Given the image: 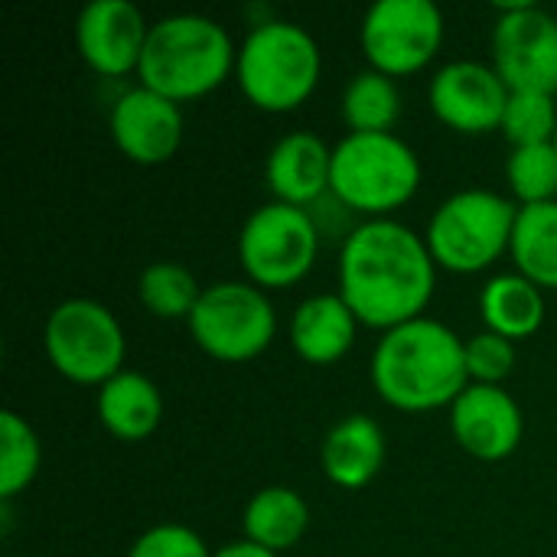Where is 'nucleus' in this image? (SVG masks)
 <instances>
[{
    "label": "nucleus",
    "mask_w": 557,
    "mask_h": 557,
    "mask_svg": "<svg viewBox=\"0 0 557 557\" xmlns=\"http://www.w3.org/2000/svg\"><path fill=\"white\" fill-rule=\"evenodd\" d=\"M339 297L372 330H395L424 317L437 264L424 235L398 219H366L349 228L339 248Z\"/></svg>",
    "instance_id": "1"
},
{
    "label": "nucleus",
    "mask_w": 557,
    "mask_h": 557,
    "mask_svg": "<svg viewBox=\"0 0 557 557\" xmlns=\"http://www.w3.org/2000/svg\"><path fill=\"white\" fill-rule=\"evenodd\" d=\"M372 388L379 398L408 414L450 408L470 385L463 336L431 317L408 320L375 343Z\"/></svg>",
    "instance_id": "2"
},
{
    "label": "nucleus",
    "mask_w": 557,
    "mask_h": 557,
    "mask_svg": "<svg viewBox=\"0 0 557 557\" xmlns=\"http://www.w3.org/2000/svg\"><path fill=\"white\" fill-rule=\"evenodd\" d=\"M235 62L238 49L219 20L202 13H170L150 23L137 78L144 88L186 104L225 85Z\"/></svg>",
    "instance_id": "3"
},
{
    "label": "nucleus",
    "mask_w": 557,
    "mask_h": 557,
    "mask_svg": "<svg viewBox=\"0 0 557 557\" xmlns=\"http://www.w3.org/2000/svg\"><path fill=\"white\" fill-rule=\"evenodd\" d=\"M320 72V42L290 20H261L238 46L235 82L258 111L284 114L300 108L317 91Z\"/></svg>",
    "instance_id": "4"
},
{
    "label": "nucleus",
    "mask_w": 557,
    "mask_h": 557,
    "mask_svg": "<svg viewBox=\"0 0 557 557\" xmlns=\"http://www.w3.org/2000/svg\"><path fill=\"white\" fill-rule=\"evenodd\" d=\"M421 160L408 140L392 134H346L333 147L330 196L366 219H392L414 199Z\"/></svg>",
    "instance_id": "5"
},
{
    "label": "nucleus",
    "mask_w": 557,
    "mask_h": 557,
    "mask_svg": "<svg viewBox=\"0 0 557 557\" xmlns=\"http://www.w3.org/2000/svg\"><path fill=\"white\" fill-rule=\"evenodd\" d=\"M516 219V199L496 189H460L434 209L424 242L437 268L480 274L509 251Z\"/></svg>",
    "instance_id": "6"
},
{
    "label": "nucleus",
    "mask_w": 557,
    "mask_h": 557,
    "mask_svg": "<svg viewBox=\"0 0 557 557\" xmlns=\"http://www.w3.org/2000/svg\"><path fill=\"white\" fill-rule=\"evenodd\" d=\"M42 349L62 379L101 388L124 372L127 339L111 307L91 297H69L49 310L42 323Z\"/></svg>",
    "instance_id": "7"
},
{
    "label": "nucleus",
    "mask_w": 557,
    "mask_h": 557,
    "mask_svg": "<svg viewBox=\"0 0 557 557\" xmlns=\"http://www.w3.org/2000/svg\"><path fill=\"white\" fill-rule=\"evenodd\" d=\"M320 255V225L310 209L287 202L258 206L238 232V261L261 290L300 284Z\"/></svg>",
    "instance_id": "8"
},
{
    "label": "nucleus",
    "mask_w": 557,
    "mask_h": 557,
    "mask_svg": "<svg viewBox=\"0 0 557 557\" xmlns=\"http://www.w3.org/2000/svg\"><path fill=\"white\" fill-rule=\"evenodd\" d=\"M193 343L219 362H251L277 336L271 297L251 281H219L202 287V297L186 320Z\"/></svg>",
    "instance_id": "9"
},
{
    "label": "nucleus",
    "mask_w": 557,
    "mask_h": 557,
    "mask_svg": "<svg viewBox=\"0 0 557 557\" xmlns=\"http://www.w3.org/2000/svg\"><path fill=\"white\" fill-rule=\"evenodd\" d=\"M444 10L434 0H375L359 26L369 69L401 78L431 65L444 46Z\"/></svg>",
    "instance_id": "10"
},
{
    "label": "nucleus",
    "mask_w": 557,
    "mask_h": 557,
    "mask_svg": "<svg viewBox=\"0 0 557 557\" xmlns=\"http://www.w3.org/2000/svg\"><path fill=\"white\" fill-rule=\"evenodd\" d=\"M493 69L512 91L557 95V16L539 3H509L493 26Z\"/></svg>",
    "instance_id": "11"
},
{
    "label": "nucleus",
    "mask_w": 557,
    "mask_h": 557,
    "mask_svg": "<svg viewBox=\"0 0 557 557\" xmlns=\"http://www.w3.org/2000/svg\"><path fill=\"white\" fill-rule=\"evenodd\" d=\"M509 95L512 88L503 82L493 62H480V59L444 62L428 85V104L434 117L444 127L473 137L499 131Z\"/></svg>",
    "instance_id": "12"
},
{
    "label": "nucleus",
    "mask_w": 557,
    "mask_h": 557,
    "mask_svg": "<svg viewBox=\"0 0 557 557\" xmlns=\"http://www.w3.org/2000/svg\"><path fill=\"white\" fill-rule=\"evenodd\" d=\"M150 23L131 0H91L75 16V46L85 65L104 78L140 69Z\"/></svg>",
    "instance_id": "13"
},
{
    "label": "nucleus",
    "mask_w": 557,
    "mask_h": 557,
    "mask_svg": "<svg viewBox=\"0 0 557 557\" xmlns=\"http://www.w3.org/2000/svg\"><path fill=\"white\" fill-rule=\"evenodd\" d=\"M111 137L114 147L140 166H160L166 160L176 157V150L183 147V104L134 85L127 91L117 95V101L111 104Z\"/></svg>",
    "instance_id": "14"
},
{
    "label": "nucleus",
    "mask_w": 557,
    "mask_h": 557,
    "mask_svg": "<svg viewBox=\"0 0 557 557\" xmlns=\"http://www.w3.org/2000/svg\"><path fill=\"white\" fill-rule=\"evenodd\" d=\"M450 431L460 450L483 463H499L519 450L525 414L503 385H467L450 405Z\"/></svg>",
    "instance_id": "15"
},
{
    "label": "nucleus",
    "mask_w": 557,
    "mask_h": 557,
    "mask_svg": "<svg viewBox=\"0 0 557 557\" xmlns=\"http://www.w3.org/2000/svg\"><path fill=\"white\" fill-rule=\"evenodd\" d=\"M264 180L277 202L313 209L333 186V147L313 131H290L268 150Z\"/></svg>",
    "instance_id": "16"
},
{
    "label": "nucleus",
    "mask_w": 557,
    "mask_h": 557,
    "mask_svg": "<svg viewBox=\"0 0 557 557\" xmlns=\"http://www.w3.org/2000/svg\"><path fill=\"white\" fill-rule=\"evenodd\" d=\"M359 320L349 310V304L339 297V290L333 294H313L307 300L297 304L294 317H290V346L294 352L310 362V366H333L339 362L359 333Z\"/></svg>",
    "instance_id": "17"
},
{
    "label": "nucleus",
    "mask_w": 557,
    "mask_h": 557,
    "mask_svg": "<svg viewBox=\"0 0 557 557\" xmlns=\"http://www.w3.org/2000/svg\"><path fill=\"white\" fill-rule=\"evenodd\" d=\"M385 454H388V444H385V431L379 428V421L366 414H349L326 431L323 447H320V463L333 486L362 490L385 467Z\"/></svg>",
    "instance_id": "18"
},
{
    "label": "nucleus",
    "mask_w": 557,
    "mask_h": 557,
    "mask_svg": "<svg viewBox=\"0 0 557 557\" xmlns=\"http://www.w3.org/2000/svg\"><path fill=\"white\" fill-rule=\"evenodd\" d=\"M95 411H98L101 428L111 437L124 444H140L163 421V395L153 379H147L144 372L124 369L98 388Z\"/></svg>",
    "instance_id": "19"
},
{
    "label": "nucleus",
    "mask_w": 557,
    "mask_h": 557,
    "mask_svg": "<svg viewBox=\"0 0 557 557\" xmlns=\"http://www.w3.org/2000/svg\"><path fill=\"white\" fill-rule=\"evenodd\" d=\"M245 539L251 545H261L274 555L290 552L300 545V539L310 529V506L307 499L290 486H264L258 490L242 516Z\"/></svg>",
    "instance_id": "20"
},
{
    "label": "nucleus",
    "mask_w": 557,
    "mask_h": 557,
    "mask_svg": "<svg viewBox=\"0 0 557 557\" xmlns=\"http://www.w3.org/2000/svg\"><path fill=\"white\" fill-rule=\"evenodd\" d=\"M480 313L490 333H499L512 343L529 339L545 323V290L519 271L496 274L480 294Z\"/></svg>",
    "instance_id": "21"
},
{
    "label": "nucleus",
    "mask_w": 557,
    "mask_h": 557,
    "mask_svg": "<svg viewBox=\"0 0 557 557\" xmlns=\"http://www.w3.org/2000/svg\"><path fill=\"white\" fill-rule=\"evenodd\" d=\"M509 255L522 277L542 290H557V199L542 206H519Z\"/></svg>",
    "instance_id": "22"
},
{
    "label": "nucleus",
    "mask_w": 557,
    "mask_h": 557,
    "mask_svg": "<svg viewBox=\"0 0 557 557\" xmlns=\"http://www.w3.org/2000/svg\"><path fill=\"white\" fill-rule=\"evenodd\" d=\"M339 111L349 134H392L401 117V91L395 78L362 69L346 82Z\"/></svg>",
    "instance_id": "23"
},
{
    "label": "nucleus",
    "mask_w": 557,
    "mask_h": 557,
    "mask_svg": "<svg viewBox=\"0 0 557 557\" xmlns=\"http://www.w3.org/2000/svg\"><path fill=\"white\" fill-rule=\"evenodd\" d=\"M137 297L144 310L157 320H189L202 297V287L189 268L176 261H153L137 281Z\"/></svg>",
    "instance_id": "24"
},
{
    "label": "nucleus",
    "mask_w": 557,
    "mask_h": 557,
    "mask_svg": "<svg viewBox=\"0 0 557 557\" xmlns=\"http://www.w3.org/2000/svg\"><path fill=\"white\" fill-rule=\"evenodd\" d=\"M42 467V447L36 431L16 411L0 414V499L13 503L26 493Z\"/></svg>",
    "instance_id": "25"
},
{
    "label": "nucleus",
    "mask_w": 557,
    "mask_h": 557,
    "mask_svg": "<svg viewBox=\"0 0 557 557\" xmlns=\"http://www.w3.org/2000/svg\"><path fill=\"white\" fill-rule=\"evenodd\" d=\"M506 180L519 206H542L557 199V147H512L506 160Z\"/></svg>",
    "instance_id": "26"
},
{
    "label": "nucleus",
    "mask_w": 557,
    "mask_h": 557,
    "mask_svg": "<svg viewBox=\"0 0 557 557\" xmlns=\"http://www.w3.org/2000/svg\"><path fill=\"white\" fill-rule=\"evenodd\" d=\"M499 131L512 147H535L555 144L557 101L545 91H512Z\"/></svg>",
    "instance_id": "27"
},
{
    "label": "nucleus",
    "mask_w": 557,
    "mask_h": 557,
    "mask_svg": "<svg viewBox=\"0 0 557 557\" xmlns=\"http://www.w3.org/2000/svg\"><path fill=\"white\" fill-rule=\"evenodd\" d=\"M470 385H503L516 369V343L499 333H476L463 339Z\"/></svg>",
    "instance_id": "28"
},
{
    "label": "nucleus",
    "mask_w": 557,
    "mask_h": 557,
    "mask_svg": "<svg viewBox=\"0 0 557 557\" xmlns=\"http://www.w3.org/2000/svg\"><path fill=\"white\" fill-rule=\"evenodd\" d=\"M127 557H212V552L206 548L199 532L180 522H160L131 545Z\"/></svg>",
    "instance_id": "29"
},
{
    "label": "nucleus",
    "mask_w": 557,
    "mask_h": 557,
    "mask_svg": "<svg viewBox=\"0 0 557 557\" xmlns=\"http://www.w3.org/2000/svg\"><path fill=\"white\" fill-rule=\"evenodd\" d=\"M212 557H284V555H274V552H268V548L251 545L248 539H242V542H228V545L215 548Z\"/></svg>",
    "instance_id": "30"
},
{
    "label": "nucleus",
    "mask_w": 557,
    "mask_h": 557,
    "mask_svg": "<svg viewBox=\"0 0 557 557\" xmlns=\"http://www.w3.org/2000/svg\"><path fill=\"white\" fill-rule=\"evenodd\" d=\"M7 557H23V555H7Z\"/></svg>",
    "instance_id": "31"
},
{
    "label": "nucleus",
    "mask_w": 557,
    "mask_h": 557,
    "mask_svg": "<svg viewBox=\"0 0 557 557\" xmlns=\"http://www.w3.org/2000/svg\"><path fill=\"white\" fill-rule=\"evenodd\" d=\"M555 147H557V134H555Z\"/></svg>",
    "instance_id": "32"
}]
</instances>
